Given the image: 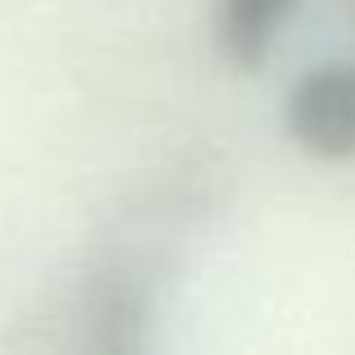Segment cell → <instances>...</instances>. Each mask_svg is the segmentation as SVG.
I'll return each instance as SVG.
<instances>
[{"label":"cell","mask_w":355,"mask_h":355,"mask_svg":"<svg viewBox=\"0 0 355 355\" xmlns=\"http://www.w3.org/2000/svg\"><path fill=\"white\" fill-rule=\"evenodd\" d=\"M288 130L315 157H355V63H320L288 95Z\"/></svg>","instance_id":"6da1fadb"},{"label":"cell","mask_w":355,"mask_h":355,"mask_svg":"<svg viewBox=\"0 0 355 355\" xmlns=\"http://www.w3.org/2000/svg\"><path fill=\"white\" fill-rule=\"evenodd\" d=\"M297 0H220L216 36L234 68H261L275 50L284 23L293 18Z\"/></svg>","instance_id":"7a4b0ae2"}]
</instances>
